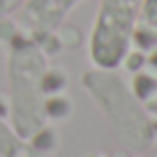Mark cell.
Returning a JSON list of instances; mask_svg holds the SVG:
<instances>
[{
	"instance_id": "cell-6",
	"label": "cell",
	"mask_w": 157,
	"mask_h": 157,
	"mask_svg": "<svg viewBox=\"0 0 157 157\" xmlns=\"http://www.w3.org/2000/svg\"><path fill=\"white\" fill-rule=\"evenodd\" d=\"M21 5H23V0H0V19H7L10 14H14Z\"/></svg>"
},
{
	"instance_id": "cell-1",
	"label": "cell",
	"mask_w": 157,
	"mask_h": 157,
	"mask_svg": "<svg viewBox=\"0 0 157 157\" xmlns=\"http://www.w3.org/2000/svg\"><path fill=\"white\" fill-rule=\"evenodd\" d=\"M81 81L120 141L136 150H146L148 146H152L157 134L155 120L116 69L93 67L83 74Z\"/></svg>"
},
{
	"instance_id": "cell-7",
	"label": "cell",
	"mask_w": 157,
	"mask_h": 157,
	"mask_svg": "<svg viewBox=\"0 0 157 157\" xmlns=\"http://www.w3.org/2000/svg\"><path fill=\"white\" fill-rule=\"evenodd\" d=\"M143 106H146V111H148V113H150V116H152V118L157 120V93L152 95V97L148 99V102L143 104Z\"/></svg>"
},
{
	"instance_id": "cell-3",
	"label": "cell",
	"mask_w": 157,
	"mask_h": 157,
	"mask_svg": "<svg viewBox=\"0 0 157 157\" xmlns=\"http://www.w3.org/2000/svg\"><path fill=\"white\" fill-rule=\"evenodd\" d=\"M141 0H99L88 35V58L95 69H118L132 51Z\"/></svg>"
},
{
	"instance_id": "cell-2",
	"label": "cell",
	"mask_w": 157,
	"mask_h": 157,
	"mask_svg": "<svg viewBox=\"0 0 157 157\" xmlns=\"http://www.w3.org/2000/svg\"><path fill=\"white\" fill-rule=\"evenodd\" d=\"M46 56L39 44L25 33L10 37L7 76L12 90L14 127L21 136H33L42 127V90L46 76Z\"/></svg>"
},
{
	"instance_id": "cell-5",
	"label": "cell",
	"mask_w": 157,
	"mask_h": 157,
	"mask_svg": "<svg viewBox=\"0 0 157 157\" xmlns=\"http://www.w3.org/2000/svg\"><path fill=\"white\" fill-rule=\"evenodd\" d=\"M132 46L143 53L157 49V0H141L132 35Z\"/></svg>"
},
{
	"instance_id": "cell-4",
	"label": "cell",
	"mask_w": 157,
	"mask_h": 157,
	"mask_svg": "<svg viewBox=\"0 0 157 157\" xmlns=\"http://www.w3.org/2000/svg\"><path fill=\"white\" fill-rule=\"evenodd\" d=\"M81 2L86 0H23V5L16 10L19 23L23 33L39 44V49H44Z\"/></svg>"
}]
</instances>
